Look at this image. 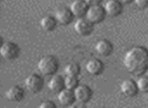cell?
Segmentation results:
<instances>
[{
	"label": "cell",
	"mask_w": 148,
	"mask_h": 108,
	"mask_svg": "<svg viewBox=\"0 0 148 108\" xmlns=\"http://www.w3.org/2000/svg\"><path fill=\"white\" fill-rule=\"evenodd\" d=\"M147 7H148V6H147Z\"/></svg>",
	"instance_id": "4316f807"
},
{
	"label": "cell",
	"mask_w": 148,
	"mask_h": 108,
	"mask_svg": "<svg viewBox=\"0 0 148 108\" xmlns=\"http://www.w3.org/2000/svg\"><path fill=\"white\" fill-rule=\"evenodd\" d=\"M56 103L51 100H45L39 104V108H56Z\"/></svg>",
	"instance_id": "44dd1931"
},
{
	"label": "cell",
	"mask_w": 148,
	"mask_h": 108,
	"mask_svg": "<svg viewBox=\"0 0 148 108\" xmlns=\"http://www.w3.org/2000/svg\"><path fill=\"white\" fill-rule=\"evenodd\" d=\"M120 90L121 92L124 95L129 97H132L134 95H136L137 93V87H136V83L133 80H130V79H127V80H124L120 85Z\"/></svg>",
	"instance_id": "9a60e30c"
},
{
	"label": "cell",
	"mask_w": 148,
	"mask_h": 108,
	"mask_svg": "<svg viewBox=\"0 0 148 108\" xmlns=\"http://www.w3.org/2000/svg\"><path fill=\"white\" fill-rule=\"evenodd\" d=\"M93 23L89 21L87 18L80 17L77 19V21L75 22V32L80 36H89L92 32H93Z\"/></svg>",
	"instance_id": "52a82bcc"
},
{
	"label": "cell",
	"mask_w": 148,
	"mask_h": 108,
	"mask_svg": "<svg viewBox=\"0 0 148 108\" xmlns=\"http://www.w3.org/2000/svg\"><path fill=\"white\" fill-rule=\"evenodd\" d=\"M85 16L91 23L96 24L103 21L106 16V13L104 7H102L100 4H97V5H90L88 9H87Z\"/></svg>",
	"instance_id": "5b68a950"
},
{
	"label": "cell",
	"mask_w": 148,
	"mask_h": 108,
	"mask_svg": "<svg viewBox=\"0 0 148 108\" xmlns=\"http://www.w3.org/2000/svg\"><path fill=\"white\" fill-rule=\"evenodd\" d=\"M119 1H120L121 3H130V2H132L133 0H119Z\"/></svg>",
	"instance_id": "cb8c5ba5"
},
{
	"label": "cell",
	"mask_w": 148,
	"mask_h": 108,
	"mask_svg": "<svg viewBox=\"0 0 148 108\" xmlns=\"http://www.w3.org/2000/svg\"><path fill=\"white\" fill-rule=\"evenodd\" d=\"M74 94L76 101H78L80 103H87L92 98V90L87 85L79 84L74 89Z\"/></svg>",
	"instance_id": "8992f818"
},
{
	"label": "cell",
	"mask_w": 148,
	"mask_h": 108,
	"mask_svg": "<svg viewBox=\"0 0 148 108\" xmlns=\"http://www.w3.org/2000/svg\"><path fill=\"white\" fill-rule=\"evenodd\" d=\"M124 67L132 74L140 75L148 69V51L143 47H134L126 52L123 60Z\"/></svg>",
	"instance_id": "6da1fadb"
},
{
	"label": "cell",
	"mask_w": 148,
	"mask_h": 108,
	"mask_svg": "<svg viewBox=\"0 0 148 108\" xmlns=\"http://www.w3.org/2000/svg\"><path fill=\"white\" fill-rule=\"evenodd\" d=\"M59 67L60 63L58 61V59L55 56L51 55L42 57L39 60L38 64H37L38 71L43 76H53V75L57 74Z\"/></svg>",
	"instance_id": "7a4b0ae2"
},
{
	"label": "cell",
	"mask_w": 148,
	"mask_h": 108,
	"mask_svg": "<svg viewBox=\"0 0 148 108\" xmlns=\"http://www.w3.org/2000/svg\"><path fill=\"white\" fill-rule=\"evenodd\" d=\"M79 85L78 76H66L64 78V88L74 90Z\"/></svg>",
	"instance_id": "ffe728a7"
},
{
	"label": "cell",
	"mask_w": 148,
	"mask_h": 108,
	"mask_svg": "<svg viewBox=\"0 0 148 108\" xmlns=\"http://www.w3.org/2000/svg\"><path fill=\"white\" fill-rule=\"evenodd\" d=\"M25 86L28 91L32 93H38L43 89L45 86V79L41 76V74L33 73L30 74L25 79Z\"/></svg>",
	"instance_id": "277c9868"
},
{
	"label": "cell",
	"mask_w": 148,
	"mask_h": 108,
	"mask_svg": "<svg viewBox=\"0 0 148 108\" xmlns=\"http://www.w3.org/2000/svg\"><path fill=\"white\" fill-rule=\"evenodd\" d=\"M5 97L7 100L12 101V102H20L25 97V91L20 86H12L6 91Z\"/></svg>",
	"instance_id": "ba28073f"
},
{
	"label": "cell",
	"mask_w": 148,
	"mask_h": 108,
	"mask_svg": "<svg viewBox=\"0 0 148 108\" xmlns=\"http://www.w3.org/2000/svg\"><path fill=\"white\" fill-rule=\"evenodd\" d=\"M95 51L97 52V54H99L100 56H104L107 57L113 51V45L110 41H108L107 39H101V41H97L95 45Z\"/></svg>",
	"instance_id": "2e32d148"
},
{
	"label": "cell",
	"mask_w": 148,
	"mask_h": 108,
	"mask_svg": "<svg viewBox=\"0 0 148 108\" xmlns=\"http://www.w3.org/2000/svg\"><path fill=\"white\" fill-rule=\"evenodd\" d=\"M80 71L81 68L77 63H70L64 68V74L66 76H78L80 74Z\"/></svg>",
	"instance_id": "ac0fdd59"
},
{
	"label": "cell",
	"mask_w": 148,
	"mask_h": 108,
	"mask_svg": "<svg viewBox=\"0 0 148 108\" xmlns=\"http://www.w3.org/2000/svg\"><path fill=\"white\" fill-rule=\"evenodd\" d=\"M58 99H59V102L62 105V106H71V105L76 101V99H75L74 90L64 88L62 90H60L59 92Z\"/></svg>",
	"instance_id": "7c38bea8"
},
{
	"label": "cell",
	"mask_w": 148,
	"mask_h": 108,
	"mask_svg": "<svg viewBox=\"0 0 148 108\" xmlns=\"http://www.w3.org/2000/svg\"><path fill=\"white\" fill-rule=\"evenodd\" d=\"M135 83H136L137 90L143 93H148V76L139 77Z\"/></svg>",
	"instance_id": "d6986e66"
},
{
	"label": "cell",
	"mask_w": 148,
	"mask_h": 108,
	"mask_svg": "<svg viewBox=\"0 0 148 108\" xmlns=\"http://www.w3.org/2000/svg\"><path fill=\"white\" fill-rule=\"evenodd\" d=\"M88 7V4L84 0H74L70 6V10L72 11L74 17L80 18L86 15Z\"/></svg>",
	"instance_id": "9c48e42d"
},
{
	"label": "cell",
	"mask_w": 148,
	"mask_h": 108,
	"mask_svg": "<svg viewBox=\"0 0 148 108\" xmlns=\"http://www.w3.org/2000/svg\"><path fill=\"white\" fill-rule=\"evenodd\" d=\"M103 69H104L103 63L98 59H91V60H89L86 64L87 72H88L90 75H93V76L101 74V73L103 72Z\"/></svg>",
	"instance_id": "5bb4252c"
},
{
	"label": "cell",
	"mask_w": 148,
	"mask_h": 108,
	"mask_svg": "<svg viewBox=\"0 0 148 108\" xmlns=\"http://www.w3.org/2000/svg\"><path fill=\"white\" fill-rule=\"evenodd\" d=\"M133 1L139 8H146L148 6V0H133Z\"/></svg>",
	"instance_id": "7402d4cb"
},
{
	"label": "cell",
	"mask_w": 148,
	"mask_h": 108,
	"mask_svg": "<svg viewBox=\"0 0 148 108\" xmlns=\"http://www.w3.org/2000/svg\"><path fill=\"white\" fill-rule=\"evenodd\" d=\"M147 70H148V69H147Z\"/></svg>",
	"instance_id": "83f0119b"
},
{
	"label": "cell",
	"mask_w": 148,
	"mask_h": 108,
	"mask_svg": "<svg viewBox=\"0 0 148 108\" xmlns=\"http://www.w3.org/2000/svg\"><path fill=\"white\" fill-rule=\"evenodd\" d=\"M47 87L51 92L59 93L60 90L64 88V78L62 75H53L47 83Z\"/></svg>",
	"instance_id": "4fadbf2b"
},
{
	"label": "cell",
	"mask_w": 148,
	"mask_h": 108,
	"mask_svg": "<svg viewBox=\"0 0 148 108\" xmlns=\"http://www.w3.org/2000/svg\"><path fill=\"white\" fill-rule=\"evenodd\" d=\"M57 25L58 21L53 15H45L40 20V26L45 32H53L56 30Z\"/></svg>",
	"instance_id": "e0dca14e"
},
{
	"label": "cell",
	"mask_w": 148,
	"mask_h": 108,
	"mask_svg": "<svg viewBox=\"0 0 148 108\" xmlns=\"http://www.w3.org/2000/svg\"><path fill=\"white\" fill-rule=\"evenodd\" d=\"M105 13L109 16H117L122 12L123 6L119 0H108L104 6Z\"/></svg>",
	"instance_id": "8fae6325"
},
{
	"label": "cell",
	"mask_w": 148,
	"mask_h": 108,
	"mask_svg": "<svg viewBox=\"0 0 148 108\" xmlns=\"http://www.w3.org/2000/svg\"><path fill=\"white\" fill-rule=\"evenodd\" d=\"M3 43H4V39L0 36V49H1V47H2V45H3Z\"/></svg>",
	"instance_id": "d4e9b609"
},
{
	"label": "cell",
	"mask_w": 148,
	"mask_h": 108,
	"mask_svg": "<svg viewBox=\"0 0 148 108\" xmlns=\"http://www.w3.org/2000/svg\"><path fill=\"white\" fill-rule=\"evenodd\" d=\"M84 1L88 4V6H90V5H97V4H100L102 2V0H84Z\"/></svg>",
	"instance_id": "603a6c76"
},
{
	"label": "cell",
	"mask_w": 148,
	"mask_h": 108,
	"mask_svg": "<svg viewBox=\"0 0 148 108\" xmlns=\"http://www.w3.org/2000/svg\"><path fill=\"white\" fill-rule=\"evenodd\" d=\"M56 19H57L58 23L62 24V25H68L74 19V15H73L72 11L70 10V8L62 7L60 8L55 15Z\"/></svg>",
	"instance_id": "30bf717a"
},
{
	"label": "cell",
	"mask_w": 148,
	"mask_h": 108,
	"mask_svg": "<svg viewBox=\"0 0 148 108\" xmlns=\"http://www.w3.org/2000/svg\"><path fill=\"white\" fill-rule=\"evenodd\" d=\"M0 1H3V0H0Z\"/></svg>",
	"instance_id": "484cf974"
},
{
	"label": "cell",
	"mask_w": 148,
	"mask_h": 108,
	"mask_svg": "<svg viewBox=\"0 0 148 108\" xmlns=\"http://www.w3.org/2000/svg\"><path fill=\"white\" fill-rule=\"evenodd\" d=\"M0 55L8 61L16 60L20 55V47L14 41H4L0 49Z\"/></svg>",
	"instance_id": "3957f363"
}]
</instances>
